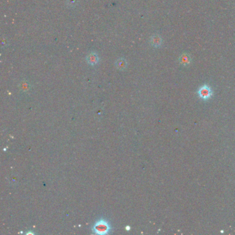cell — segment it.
<instances>
[{
	"label": "cell",
	"instance_id": "8992f818",
	"mask_svg": "<svg viewBox=\"0 0 235 235\" xmlns=\"http://www.w3.org/2000/svg\"><path fill=\"white\" fill-rule=\"evenodd\" d=\"M68 5L70 6H75L77 4V0H68Z\"/></svg>",
	"mask_w": 235,
	"mask_h": 235
},
{
	"label": "cell",
	"instance_id": "5b68a950",
	"mask_svg": "<svg viewBox=\"0 0 235 235\" xmlns=\"http://www.w3.org/2000/svg\"><path fill=\"white\" fill-rule=\"evenodd\" d=\"M152 44H154V46H158V45H159L161 43V39L159 38L158 36H155V37L152 38Z\"/></svg>",
	"mask_w": 235,
	"mask_h": 235
},
{
	"label": "cell",
	"instance_id": "277c9868",
	"mask_svg": "<svg viewBox=\"0 0 235 235\" xmlns=\"http://www.w3.org/2000/svg\"><path fill=\"white\" fill-rule=\"evenodd\" d=\"M116 66L117 68L120 69V70H123V69H125L126 68V60H124L123 59H119V60H117L116 63Z\"/></svg>",
	"mask_w": 235,
	"mask_h": 235
},
{
	"label": "cell",
	"instance_id": "6da1fadb",
	"mask_svg": "<svg viewBox=\"0 0 235 235\" xmlns=\"http://www.w3.org/2000/svg\"><path fill=\"white\" fill-rule=\"evenodd\" d=\"M110 225L105 220L101 219L98 221L93 226L94 233L98 234H105L110 230Z\"/></svg>",
	"mask_w": 235,
	"mask_h": 235
},
{
	"label": "cell",
	"instance_id": "3957f363",
	"mask_svg": "<svg viewBox=\"0 0 235 235\" xmlns=\"http://www.w3.org/2000/svg\"><path fill=\"white\" fill-rule=\"evenodd\" d=\"M87 59H88V62L89 63V64L92 65H95L98 62L97 55H96L95 53H93L90 54V55L88 56Z\"/></svg>",
	"mask_w": 235,
	"mask_h": 235
},
{
	"label": "cell",
	"instance_id": "7a4b0ae2",
	"mask_svg": "<svg viewBox=\"0 0 235 235\" xmlns=\"http://www.w3.org/2000/svg\"><path fill=\"white\" fill-rule=\"evenodd\" d=\"M197 94L199 97L203 100H207L212 95V90L210 87L207 85H203L200 87L198 90Z\"/></svg>",
	"mask_w": 235,
	"mask_h": 235
}]
</instances>
